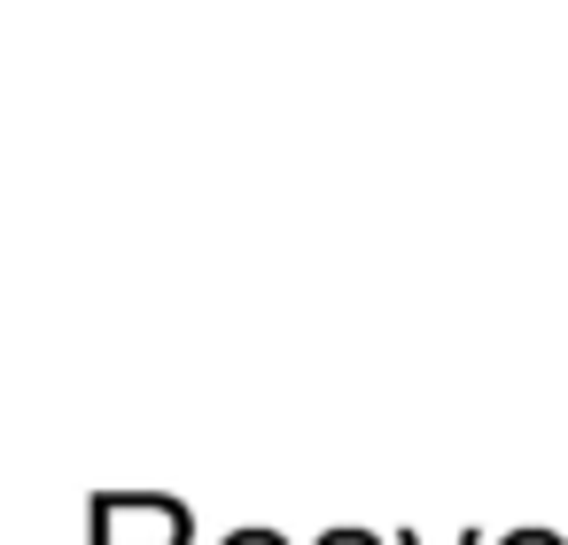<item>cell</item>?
<instances>
[{"mask_svg": "<svg viewBox=\"0 0 568 545\" xmlns=\"http://www.w3.org/2000/svg\"><path fill=\"white\" fill-rule=\"evenodd\" d=\"M172 537H180V514L156 498H133L110 514V545H172Z\"/></svg>", "mask_w": 568, "mask_h": 545, "instance_id": "1", "label": "cell"}]
</instances>
